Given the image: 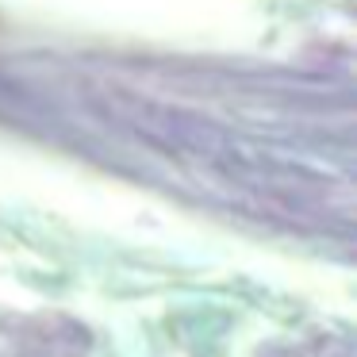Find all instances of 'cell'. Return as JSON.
Listing matches in <instances>:
<instances>
[{
	"label": "cell",
	"instance_id": "1",
	"mask_svg": "<svg viewBox=\"0 0 357 357\" xmlns=\"http://www.w3.org/2000/svg\"><path fill=\"white\" fill-rule=\"evenodd\" d=\"M277 357H357V338H307L277 349Z\"/></svg>",
	"mask_w": 357,
	"mask_h": 357
}]
</instances>
